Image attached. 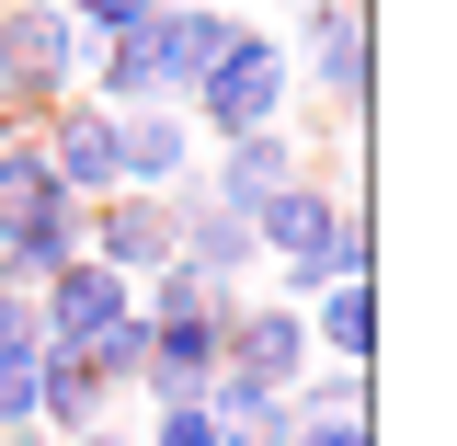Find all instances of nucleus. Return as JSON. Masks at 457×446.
Instances as JSON below:
<instances>
[{"mask_svg": "<svg viewBox=\"0 0 457 446\" xmlns=\"http://www.w3.org/2000/svg\"><path fill=\"white\" fill-rule=\"evenodd\" d=\"M309 366L332 355V366H378V286H320L309 309Z\"/></svg>", "mask_w": 457, "mask_h": 446, "instance_id": "nucleus-12", "label": "nucleus"}, {"mask_svg": "<svg viewBox=\"0 0 457 446\" xmlns=\"http://www.w3.org/2000/svg\"><path fill=\"white\" fill-rule=\"evenodd\" d=\"M297 172H309V149H297L286 126H263V138H218V149L195 161V195L228 206V218H252V206H263L275 183H297Z\"/></svg>", "mask_w": 457, "mask_h": 446, "instance_id": "nucleus-8", "label": "nucleus"}, {"mask_svg": "<svg viewBox=\"0 0 457 446\" xmlns=\"http://www.w3.org/2000/svg\"><path fill=\"white\" fill-rule=\"evenodd\" d=\"M286 104H297V57H286V35H263V23H240V46L183 92V114H195L206 149H218V138H263V126H286Z\"/></svg>", "mask_w": 457, "mask_h": 446, "instance_id": "nucleus-2", "label": "nucleus"}, {"mask_svg": "<svg viewBox=\"0 0 457 446\" xmlns=\"http://www.w3.org/2000/svg\"><path fill=\"white\" fill-rule=\"evenodd\" d=\"M218 378L297 390V378H309V321H297L286 298H228V321H218Z\"/></svg>", "mask_w": 457, "mask_h": 446, "instance_id": "nucleus-4", "label": "nucleus"}, {"mask_svg": "<svg viewBox=\"0 0 457 446\" xmlns=\"http://www.w3.org/2000/svg\"><path fill=\"white\" fill-rule=\"evenodd\" d=\"M35 149H46V172H57V195H69V206H104V195H114V114L92 104V92L46 104Z\"/></svg>", "mask_w": 457, "mask_h": 446, "instance_id": "nucleus-7", "label": "nucleus"}, {"mask_svg": "<svg viewBox=\"0 0 457 446\" xmlns=\"http://www.w3.org/2000/svg\"><path fill=\"white\" fill-rule=\"evenodd\" d=\"M57 12H69V23H80V35L104 46V35H137V23H149L161 0H57Z\"/></svg>", "mask_w": 457, "mask_h": 446, "instance_id": "nucleus-17", "label": "nucleus"}, {"mask_svg": "<svg viewBox=\"0 0 457 446\" xmlns=\"http://www.w3.org/2000/svg\"><path fill=\"white\" fill-rule=\"evenodd\" d=\"M137 446H218V424H206V400H161Z\"/></svg>", "mask_w": 457, "mask_h": 446, "instance_id": "nucleus-19", "label": "nucleus"}, {"mask_svg": "<svg viewBox=\"0 0 457 446\" xmlns=\"http://www.w3.org/2000/svg\"><path fill=\"white\" fill-rule=\"evenodd\" d=\"M35 378L46 355H0V435H35Z\"/></svg>", "mask_w": 457, "mask_h": 446, "instance_id": "nucleus-16", "label": "nucleus"}, {"mask_svg": "<svg viewBox=\"0 0 457 446\" xmlns=\"http://www.w3.org/2000/svg\"><path fill=\"white\" fill-rule=\"evenodd\" d=\"M149 46H161V92L183 104L228 46H240V12L228 0H161V23H149Z\"/></svg>", "mask_w": 457, "mask_h": 446, "instance_id": "nucleus-10", "label": "nucleus"}, {"mask_svg": "<svg viewBox=\"0 0 457 446\" xmlns=\"http://www.w3.org/2000/svg\"><path fill=\"white\" fill-rule=\"evenodd\" d=\"M206 424H218V446H286V435H297V390L218 378V390H206Z\"/></svg>", "mask_w": 457, "mask_h": 446, "instance_id": "nucleus-14", "label": "nucleus"}, {"mask_svg": "<svg viewBox=\"0 0 457 446\" xmlns=\"http://www.w3.org/2000/svg\"><path fill=\"white\" fill-rule=\"evenodd\" d=\"M0 355H46V321H35V286L0 275Z\"/></svg>", "mask_w": 457, "mask_h": 446, "instance_id": "nucleus-18", "label": "nucleus"}, {"mask_svg": "<svg viewBox=\"0 0 457 446\" xmlns=\"http://www.w3.org/2000/svg\"><path fill=\"white\" fill-rule=\"evenodd\" d=\"M35 321H46V355H92L114 321H137V286L80 252V264H57V275L35 286Z\"/></svg>", "mask_w": 457, "mask_h": 446, "instance_id": "nucleus-5", "label": "nucleus"}, {"mask_svg": "<svg viewBox=\"0 0 457 446\" xmlns=\"http://www.w3.org/2000/svg\"><path fill=\"white\" fill-rule=\"evenodd\" d=\"M69 446H137V424L114 412V424H92V435H69Z\"/></svg>", "mask_w": 457, "mask_h": 446, "instance_id": "nucleus-21", "label": "nucleus"}, {"mask_svg": "<svg viewBox=\"0 0 457 446\" xmlns=\"http://www.w3.org/2000/svg\"><path fill=\"white\" fill-rule=\"evenodd\" d=\"M286 446H378V424H366V412H297Z\"/></svg>", "mask_w": 457, "mask_h": 446, "instance_id": "nucleus-20", "label": "nucleus"}, {"mask_svg": "<svg viewBox=\"0 0 457 446\" xmlns=\"http://www.w3.org/2000/svg\"><path fill=\"white\" fill-rule=\"evenodd\" d=\"M126 400L104 390V378H80L69 355H46V378H35V435L46 446H69V435H92V424H114Z\"/></svg>", "mask_w": 457, "mask_h": 446, "instance_id": "nucleus-13", "label": "nucleus"}, {"mask_svg": "<svg viewBox=\"0 0 457 446\" xmlns=\"http://www.w3.org/2000/svg\"><path fill=\"white\" fill-rule=\"evenodd\" d=\"M69 366H80V378H104L114 400H137V366H149V321H114V332L92 343V355H69Z\"/></svg>", "mask_w": 457, "mask_h": 446, "instance_id": "nucleus-15", "label": "nucleus"}, {"mask_svg": "<svg viewBox=\"0 0 457 446\" xmlns=\"http://www.w3.org/2000/svg\"><path fill=\"white\" fill-rule=\"evenodd\" d=\"M92 35L57 0H0V126H46V104L80 92Z\"/></svg>", "mask_w": 457, "mask_h": 446, "instance_id": "nucleus-1", "label": "nucleus"}, {"mask_svg": "<svg viewBox=\"0 0 457 446\" xmlns=\"http://www.w3.org/2000/svg\"><path fill=\"white\" fill-rule=\"evenodd\" d=\"M80 252H92L104 275L149 286V275L171 264V195H104V206L80 218Z\"/></svg>", "mask_w": 457, "mask_h": 446, "instance_id": "nucleus-9", "label": "nucleus"}, {"mask_svg": "<svg viewBox=\"0 0 457 446\" xmlns=\"http://www.w3.org/2000/svg\"><path fill=\"white\" fill-rule=\"evenodd\" d=\"M218 390V321H149V366H137V400L161 412V400H206Z\"/></svg>", "mask_w": 457, "mask_h": 446, "instance_id": "nucleus-11", "label": "nucleus"}, {"mask_svg": "<svg viewBox=\"0 0 457 446\" xmlns=\"http://www.w3.org/2000/svg\"><path fill=\"white\" fill-rule=\"evenodd\" d=\"M206 161L195 114L183 104H149V114H114V195H183Z\"/></svg>", "mask_w": 457, "mask_h": 446, "instance_id": "nucleus-6", "label": "nucleus"}, {"mask_svg": "<svg viewBox=\"0 0 457 446\" xmlns=\"http://www.w3.org/2000/svg\"><path fill=\"white\" fill-rule=\"evenodd\" d=\"M0 446H46V435H0Z\"/></svg>", "mask_w": 457, "mask_h": 446, "instance_id": "nucleus-22", "label": "nucleus"}, {"mask_svg": "<svg viewBox=\"0 0 457 446\" xmlns=\"http://www.w3.org/2000/svg\"><path fill=\"white\" fill-rule=\"evenodd\" d=\"M286 57H309V69H320V104L354 126L366 92H378V12H366V0H309V23H297Z\"/></svg>", "mask_w": 457, "mask_h": 446, "instance_id": "nucleus-3", "label": "nucleus"}]
</instances>
